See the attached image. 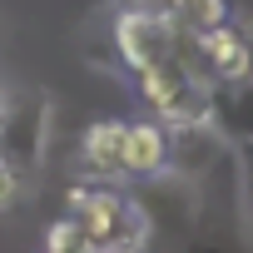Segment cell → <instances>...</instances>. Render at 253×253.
I'll return each instance as SVG.
<instances>
[{"mask_svg":"<svg viewBox=\"0 0 253 253\" xmlns=\"http://www.w3.org/2000/svg\"><path fill=\"white\" fill-rule=\"evenodd\" d=\"M119 50L134 70H149V65H164V60H179V20L174 15H149V10H134L119 20Z\"/></svg>","mask_w":253,"mask_h":253,"instance_id":"6da1fadb","label":"cell"},{"mask_svg":"<svg viewBox=\"0 0 253 253\" xmlns=\"http://www.w3.org/2000/svg\"><path fill=\"white\" fill-rule=\"evenodd\" d=\"M199 50H204V60L213 65V75H218L223 84H238V80L253 75V50H248V40H243L228 20L213 25V30H199Z\"/></svg>","mask_w":253,"mask_h":253,"instance_id":"7a4b0ae2","label":"cell"},{"mask_svg":"<svg viewBox=\"0 0 253 253\" xmlns=\"http://www.w3.org/2000/svg\"><path fill=\"white\" fill-rule=\"evenodd\" d=\"M169 164V134L159 124H124L119 139V174H159Z\"/></svg>","mask_w":253,"mask_h":253,"instance_id":"3957f363","label":"cell"},{"mask_svg":"<svg viewBox=\"0 0 253 253\" xmlns=\"http://www.w3.org/2000/svg\"><path fill=\"white\" fill-rule=\"evenodd\" d=\"M119 139H124V119H99L84 129V164L104 179L119 174Z\"/></svg>","mask_w":253,"mask_h":253,"instance_id":"277c9868","label":"cell"},{"mask_svg":"<svg viewBox=\"0 0 253 253\" xmlns=\"http://www.w3.org/2000/svg\"><path fill=\"white\" fill-rule=\"evenodd\" d=\"M169 15L184 25V30H213V25H223L228 20V5L223 0H169Z\"/></svg>","mask_w":253,"mask_h":253,"instance_id":"5b68a950","label":"cell"},{"mask_svg":"<svg viewBox=\"0 0 253 253\" xmlns=\"http://www.w3.org/2000/svg\"><path fill=\"white\" fill-rule=\"evenodd\" d=\"M50 248H89V233H84V223L80 218H60L55 228H50V238H45Z\"/></svg>","mask_w":253,"mask_h":253,"instance_id":"8992f818","label":"cell"},{"mask_svg":"<svg viewBox=\"0 0 253 253\" xmlns=\"http://www.w3.org/2000/svg\"><path fill=\"white\" fill-rule=\"evenodd\" d=\"M15 189H20V179H15V169L0 159V209H5L10 199H15Z\"/></svg>","mask_w":253,"mask_h":253,"instance_id":"52a82bcc","label":"cell"}]
</instances>
